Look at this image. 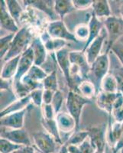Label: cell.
<instances>
[{
    "mask_svg": "<svg viewBox=\"0 0 123 153\" xmlns=\"http://www.w3.org/2000/svg\"><path fill=\"white\" fill-rule=\"evenodd\" d=\"M119 92L117 93H107L101 91L96 96V103L97 106L104 110L105 112L109 114V119H111L112 113L113 110V106L116 101V98L118 97Z\"/></svg>",
    "mask_w": 123,
    "mask_h": 153,
    "instance_id": "15",
    "label": "cell"
},
{
    "mask_svg": "<svg viewBox=\"0 0 123 153\" xmlns=\"http://www.w3.org/2000/svg\"><path fill=\"white\" fill-rule=\"evenodd\" d=\"M78 146L79 149H80V153H94L96 152L95 149L93 148V146L90 143L89 138Z\"/></svg>",
    "mask_w": 123,
    "mask_h": 153,
    "instance_id": "41",
    "label": "cell"
},
{
    "mask_svg": "<svg viewBox=\"0 0 123 153\" xmlns=\"http://www.w3.org/2000/svg\"><path fill=\"white\" fill-rule=\"evenodd\" d=\"M73 4L76 10H86L92 7L93 1L92 0H73Z\"/></svg>",
    "mask_w": 123,
    "mask_h": 153,
    "instance_id": "40",
    "label": "cell"
},
{
    "mask_svg": "<svg viewBox=\"0 0 123 153\" xmlns=\"http://www.w3.org/2000/svg\"><path fill=\"white\" fill-rule=\"evenodd\" d=\"M0 136L16 144L21 146H31V141L28 132L24 128L13 129L1 127Z\"/></svg>",
    "mask_w": 123,
    "mask_h": 153,
    "instance_id": "7",
    "label": "cell"
},
{
    "mask_svg": "<svg viewBox=\"0 0 123 153\" xmlns=\"http://www.w3.org/2000/svg\"><path fill=\"white\" fill-rule=\"evenodd\" d=\"M43 87L44 90H49V91L57 92L59 91L58 89V83H57V71H54L52 73L49 74L47 77L42 82Z\"/></svg>",
    "mask_w": 123,
    "mask_h": 153,
    "instance_id": "32",
    "label": "cell"
},
{
    "mask_svg": "<svg viewBox=\"0 0 123 153\" xmlns=\"http://www.w3.org/2000/svg\"><path fill=\"white\" fill-rule=\"evenodd\" d=\"M16 153H35V150L32 146H24L16 151Z\"/></svg>",
    "mask_w": 123,
    "mask_h": 153,
    "instance_id": "44",
    "label": "cell"
},
{
    "mask_svg": "<svg viewBox=\"0 0 123 153\" xmlns=\"http://www.w3.org/2000/svg\"><path fill=\"white\" fill-rule=\"evenodd\" d=\"M35 57V65L41 67L48 57V52L40 36L35 37L31 45Z\"/></svg>",
    "mask_w": 123,
    "mask_h": 153,
    "instance_id": "18",
    "label": "cell"
},
{
    "mask_svg": "<svg viewBox=\"0 0 123 153\" xmlns=\"http://www.w3.org/2000/svg\"><path fill=\"white\" fill-rule=\"evenodd\" d=\"M0 25L1 30H5L9 33L16 34L20 29L16 20L9 14L5 0L1 1L0 4Z\"/></svg>",
    "mask_w": 123,
    "mask_h": 153,
    "instance_id": "14",
    "label": "cell"
},
{
    "mask_svg": "<svg viewBox=\"0 0 123 153\" xmlns=\"http://www.w3.org/2000/svg\"><path fill=\"white\" fill-rule=\"evenodd\" d=\"M122 132V123L114 122L113 124L109 122V129L106 134V143L110 147L114 148L118 143Z\"/></svg>",
    "mask_w": 123,
    "mask_h": 153,
    "instance_id": "23",
    "label": "cell"
},
{
    "mask_svg": "<svg viewBox=\"0 0 123 153\" xmlns=\"http://www.w3.org/2000/svg\"><path fill=\"white\" fill-rule=\"evenodd\" d=\"M43 93L44 88H40L35 90L29 94L31 103H33L34 106L41 107L43 105Z\"/></svg>",
    "mask_w": 123,
    "mask_h": 153,
    "instance_id": "36",
    "label": "cell"
},
{
    "mask_svg": "<svg viewBox=\"0 0 123 153\" xmlns=\"http://www.w3.org/2000/svg\"><path fill=\"white\" fill-rule=\"evenodd\" d=\"M22 146H24L13 143L3 138L0 139V153H14Z\"/></svg>",
    "mask_w": 123,
    "mask_h": 153,
    "instance_id": "34",
    "label": "cell"
},
{
    "mask_svg": "<svg viewBox=\"0 0 123 153\" xmlns=\"http://www.w3.org/2000/svg\"><path fill=\"white\" fill-rule=\"evenodd\" d=\"M74 35L76 39L80 42H86L88 40L89 35H90V30L89 26L86 24H80L76 27L74 30Z\"/></svg>",
    "mask_w": 123,
    "mask_h": 153,
    "instance_id": "35",
    "label": "cell"
},
{
    "mask_svg": "<svg viewBox=\"0 0 123 153\" xmlns=\"http://www.w3.org/2000/svg\"><path fill=\"white\" fill-rule=\"evenodd\" d=\"M34 38H33V33L31 28L24 25L20 28L15 35L10 50L2 61L5 62L14 57L21 55L27 49L29 48Z\"/></svg>",
    "mask_w": 123,
    "mask_h": 153,
    "instance_id": "1",
    "label": "cell"
},
{
    "mask_svg": "<svg viewBox=\"0 0 123 153\" xmlns=\"http://www.w3.org/2000/svg\"><path fill=\"white\" fill-rule=\"evenodd\" d=\"M42 109V118L46 120H53L55 119L56 113L54 112V107L51 104H43Z\"/></svg>",
    "mask_w": 123,
    "mask_h": 153,
    "instance_id": "39",
    "label": "cell"
},
{
    "mask_svg": "<svg viewBox=\"0 0 123 153\" xmlns=\"http://www.w3.org/2000/svg\"><path fill=\"white\" fill-rule=\"evenodd\" d=\"M119 13L122 16V19H123V4H122L119 7Z\"/></svg>",
    "mask_w": 123,
    "mask_h": 153,
    "instance_id": "46",
    "label": "cell"
},
{
    "mask_svg": "<svg viewBox=\"0 0 123 153\" xmlns=\"http://www.w3.org/2000/svg\"><path fill=\"white\" fill-rule=\"evenodd\" d=\"M64 97L61 91H57V92L54 93V99H53L51 105H52L53 107H54V110L56 115L61 112V107H62L63 103H64Z\"/></svg>",
    "mask_w": 123,
    "mask_h": 153,
    "instance_id": "37",
    "label": "cell"
},
{
    "mask_svg": "<svg viewBox=\"0 0 123 153\" xmlns=\"http://www.w3.org/2000/svg\"><path fill=\"white\" fill-rule=\"evenodd\" d=\"M48 53H55L66 47L67 42L50 37L47 31H44L40 36Z\"/></svg>",
    "mask_w": 123,
    "mask_h": 153,
    "instance_id": "21",
    "label": "cell"
},
{
    "mask_svg": "<svg viewBox=\"0 0 123 153\" xmlns=\"http://www.w3.org/2000/svg\"><path fill=\"white\" fill-rule=\"evenodd\" d=\"M30 103H31L30 95L27 96L25 97L15 100L14 101H12V103H9L8 106H5L4 109L1 110L0 117L6 116L8 114H10V113L21 111L25 108L28 107Z\"/></svg>",
    "mask_w": 123,
    "mask_h": 153,
    "instance_id": "20",
    "label": "cell"
},
{
    "mask_svg": "<svg viewBox=\"0 0 123 153\" xmlns=\"http://www.w3.org/2000/svg\"><path fill=\"white\" fill-rule=\"evenodd\" d=\"M123 149V123H122V132L121 137L119 139L118 143H116L114 148L113 149V153H118L119 152Z\"/></svg>",
    "mask_w": 123,
    "mask_h": 153,
    "instance_id": "43",
    "label": "cell"
},
{
    "mask_svg": "<svg viewBox=\"0 0 123 153\" xmlns=\"http://www.w3.org/2000/svg\"><path fill=\"white\" fill-rule=\"evenodd\" d=\"M94 153H105V151H96Z\"/></svg>",
    "mask_w": 123,
    "mask_h": 153,
    "instance_id": "47",
    "label": "cell"
},
{
    "mask_svg": "<svg viewBox=\"0 0 123 153\" xmlns=\"http://www.w3.org/2000/svg\"><path fill=\"white\" fill-rule=\"evenodd\" d=\"M24 6H30L41 11L50 18L52 21L58 20V16L54 11V1H44V0H27L23 1Z\"/></svg>",
    "mask_w": 123,
    "mask_h": 153,
    "instance_id": "16",
    "label": "cell"
},
{
    "mask_svg": "<svg viewBox=\"0 0 123 153\" xmlns=\"http://www.w3.org/2000/svg\"><path fill=\"white\" fill-rule=\"evenodd\" d=\"M70 61L71 65L80 70L84 80H89L90 73V65L87 59V56L83 51H73L70 52Z\"/></svg>",
    "mask_w": 123,
    "mask_h": 153,
    "instance_id": "12",
    "label": "cell"
},
{
    "mask_svg": "<svg viewBox=\"0 0 123 153\" xmlns=\"http://www.w3.org/2000/svg\"><path fill=\"white\" fill-rule=\"evenodd\" d=\"M76 92L79 93L80 95L90 100L96 97L97 94H98V91H97L95 85L90 80H84L80 82V84L76 87Z\"/></svg>",
    "mask_w": 123,
    "mask_h": 153,
    "instance_id": "26",
    "label": "cell"
},
{
    "mask_svg": "<svg viewBox=\"0 0 123 153\" xmlns=\"http://www.w3.org/2000/svg\"><path fill=\"white\" fill-rule=\"evenodd\" d=\"M70 51L67 47L64 48L61 50L55 52V57L57 65L59 66L64 74V78L66 80L67 84L69 87L70 90L72 88V82L70 76V68L71 63L70 61Z\"/></svg>",
    "mask_w": 123,
    "mask_h": 153,
    "instance_id": "10",
    "label": "cell"
},
{
    "mask_svg": "<svg viewBox=\"0 0 123 153\" xmlns=\"http://www.w3.org/2000/svg\"><path fill=\"white\" fill-rule=\"evenodd\" d=\"M28 111L29 106L21 111L12 113L0 117L1 127L13 129H22L24 124V117Z\"/></svg>",
    "mask_w": 123,
    "mask_h": 153,
    "instance_id": "9",
    "label": "cell"
},
{
    "mask_svg": "<svg viewBox=\"0 0 123 153\" xmlns=\"http://www.w3.org/2000/svg\"><path fill=\"white\" fill-rule=\"evenodd\" d=\"M41 124L44 128L45 131L48 132L50 135H51L58 144L61 145V146L64 145L62 141V138L61 136V132H60L59 129H58L57 121H56L55 119L46 120V119L42 118Z\"/></svg>",
    "mask_w": 123,
    "mask_h": 153,
    "instance_id": "27",
    "label": "cell"
},
{
    "mask_svg": "<svg viewBox=\"0 0 123 153\" xmlns=\"http://www.w3.org/2000/svg\"><path fill=\"white\" fill-rule=\"evenodd\" d=\"M15 35L16 34L14 33H8L1 36V38H0V58H1V61L4 59V57L10 50Z\"/></svg>",
    "mask_w": 123,
    "mask_h": 153,
    "instance_id": "31",
    "label": "cell"
},
{
    "mask_svg": "<svg viewBox=\"0 0 123 153\" xmlns=\"http://www.w3.org/2000/svg\"><path fill=\"white\" fill-rule=\"evenodd\" d=\"M122 111H123V106H122Z\"/></svg>",
    "mask_w": 123,
    "mask_h": 153,
    "instance_id": "49",
    "label": "cell"
},
{
    "mask_svg": "<svg viewBox=\"0 0 123 153\" xmlns=\"http://www.w3.org/2000/svg\"><path fill=\"white\" fill-rule=\"evenodd\" d=\"M89 138V132L87 130H75L67 139L64 145L65 146H80Z\"/></svg>",
    "mask_w": 123,
    "mask_h": 153,
    "instance_id": "29",
    "label": "cell"
},
{
    "mask_svg": "<svg viewBox=\"0 0 123 153\" xmlns=\"http://www.w3.org/2000/svg\"><path fill=\"white\" fill-rule=\"evenodd\" d=\"M101 91L107 93L119 92L118 80L113 74L109 73L103 78L101 84Z\"/></svg>",
    "mask_w": 123,
    "mask_h": 153,
    "instance_id": "28",
    "label": "cell"
},
{
    "mask_svg": "<svg viewBox=\"0 0 123 153\" xmlns=\"http://www.w3.org/2000/svg\"><path fill=\"white\" fill-rule=\"evenodd\" d=\"M103 24L107 33L108 40L106 52L109 53L112 47L123 36V19L112 16L105 19Z\"/></svg>",
    "mask_w": 123,
    "mask_h": 153,
    "instance_id": "4",
    "label": "cell"
},
{
    "mask_svg": "<svg viewBox=\"0 0 123 153\" xmlns=\"http://www.w3.org/2000/svg\"><path fill=\"white\" fill-rule=\"evenodd\" d=\"M55 120L60 132H62L64 133L70 134L73 130H76V121L69 113L60 112L56 115Z\"/></svg>",
    "mask_w": 123,
    "mask_h": 153,
    "instance_id": "17",
    "label": "cell"
},
{
    "mask_svg": "<svg viewBox=\"0 0 123 153\" xmlns=\"http://www.w3.org/2000/svg\"><path fill=\"white\" fill-rule=\"evenodd\" d=\"M27 75L29 76L30 78L35 80V81L42 83L43 80L47 77L48 74L41 67L37 66V65H34L32 66V68L30 69L28 73L27 74Z\"/></svg>",
    "mask_w": 123,
    "mask_h": 153,
    "instance_id": "33",
    "label": "cell"
},
{
    "mask_svg": "<svg viewBox=\"0 0 123 153\" xmlns=\"http://www.w3.org/2000/svg\"><path fill=\"white\" fill-rule=\"evenodd\" d=\"M76 10L73 1L70 0H55L54 1V11L59 19L64 20V16Z\"/></svg>",
    "mask_w": 123,
    "mask_h": 153,
    "instance_id": "24",
    "label": "cell"
},
{
    "mask_svg": "<svg viewBox=\"0 0 123 153\" xmlns=\"http://www.w3.org/2000/svg\"><path fill=\"white\" fill-rule=\"evenodd\" d=\"M91 103H92L91 100L84 97L76 91H70L68 92L66 100V106L68 113L73 117L76 121V130L80 129V118H81L83 107L85 105L90 104Z\"/></svg>",
    "mask_w": 123,
    "mask_h": 153,
    "instance_id": "3",
    "label": "cell"
},
{
    "mask_svg": "<svg viewBox=\"0 0 123 153\" xmlns=\"http://www.w3.org/2000/svg\"><path fill=\"white\" fill-rule=\"evenodd\" d=\"M93 12L98 19L110 17L111 8L107 0H95L93 4Z\"/></svg>",
    "mask_w": 123,
    "mask_h": 153,
    "instance_id": "25",
    "label": "cell"
},
{
    "mask_svg": "<svg viewBox=\"0 0 123 153\" xmlns=\"http://www.w3.org/2000/svg\"><path fill=\"white\" fill-rule=\"evenodd\" d=\"M54 91H49V90H44V89L43 93V104H51L54 96Z\"/></svg>",
    "mask_w": 123,
    "mask_h": 153,
    "instance_id": "42",
    "label": "cell"
},
{
    "mask_svg": "<svg viewBox=\"0 0 123 153\" xmlns=\"http://www.w3.org/2000/svg\"><path fill=\"white\" fill-rule=\"evenodd\" d=\"M21 55L5 61L1 71V78L4 80H13L19 68Z\"/></svg>",
    "mask_w": 123,
    "mask_h": 153,
    "instance_id": "22",
    "label": "cell"
},
{
    "mask_svg": "<svg viewBox=\"0 0 123 153\" xmlns=\"http://www.w3.org/2000/svg\"><path fill=\"white\" fill-rule=\"evenodd\" d=\"M106 124L90 127L87 129L89 132V139L96 151H105L106 143Z\"/></svg>",
    "mask_w": 123,
    "mask_h": 153,
    "instance_id": "8",
    "label": "cell"
},
{
    "mask_svg": "<svg viewBox=\"0 0 123 153\" xmlns=\"http://www.w3.org/2000/svg\"><path fill=\"white\" fill-rule=\"evenodd\" d=\"M120 153H123V149H122L121 151H120Z\"/></svg>",
    "mask_w": 123,
    "mask_h": 153,
    "instance_id": "48",
    "label": "cell"
},
{
    "mask_svg": "<svg viewBox=\"0 0 123 153\" xmlns=\"http://www.w3.org/2000/svg\"><path fill=\"white\" fill-rule=\"evenodd\" d=\"M14 153H16V152H14Z\"/></svg>",
    "mask_w": 123,
    "mask_h": 153,
    "instance_id": "50",
    "label": "cell"
},
{
    "mask_svg": "<svg viewBox=\"0 0 123 153\" xmlns=\"http://www.w3.org/2000/svg\"><path fill=\"white\" fill-rule=\"evenodd\" d=\"M88 26L89 30H90V35H89L88 40L87 41L85 44V46L83 47V50H82L83 51H85V50L88 48V46L91 44V42H93L96 38L100 35L102 29L104 28V24L92 12L91 16H90V21H89Z\"/></svg>",
    "mask_w": 123,
    "mask_h": 153,
    "instance_id": "19",
    "label": "cell"
},
{
    "mask_svg": "<svg viewBox=\"0 0 123 153\" xmlns=\"http://www.w3.org/2000/svg\"><path fill=\"white\" fill-rule=\"evenodd\" d=\"M110 57L109 53H103L96 58L90 65V73L89 80L93 83L98 94L101 91V84L105 76L109 73L110 69Z\"/></svg>",
    "mask_w": 123,
    "mask_h": 153,
    "instance_id": "2",
    "label": "cell"
},
{
    "mask_svg": "<svg viewBox=\"0 0 123 153\" xmlns=\"http://www.w3.org/2000/svg\"><path fill=\"white\" fill-rule=\"evenodd\" d=\"M35 65V57H34V52L32 48H30L27 49L24 53L21 55L20 61L19 64V68L16 76L13 79V81L17 82L21 80L24 75L28 73L32 66Z\"/></svg>",
    "mask_w": 123,
    "mask_h": 153,
    "instance_id": "13",
    "label": "cell"
},
{
    "mask_svg": "<svg viewBox=\"0 0 123 153\" xmlns=\"http://www.w3.org/2000/svg\"><path fill=\"white\" fill-rule=\"evenodd\" d=\"M110 51L113 52V54L116 56V57L119 61L122 66L123 67V43L119 42H116L112 47Z\"/></svg>",
    "mask_w": 123,
    "mask_h": 153,
    "instance_id": "38",
    "label": "cell"
},
{
    "mask_svg": "<svg viewBox=\"0 0 123 153\" xmlns=\"http://www.w3.org/2000/svg\"><path fill=\"white\" fill-rule=\"evenodd\" d=\"M5 2H6V6H7L9 14L12 16V17L16 20L17 24L19 25V22H20V18L23 12L22 7L16 0H6Z\"/></svg>",
    "mask_w": 123,
    "mask_h": 153,
    "instance_id": "30",
    "label": "cell"
},
{
    "mask_svg": "<svg viewBox=\"0 0 123 153\" xmlns=\"http://www.w3.org/2000/svg\"><path fill=\"white\" fill-rule=\"evenodd\" d=\"M46 31L50 37L57 39H61L66 42H73L76 43H80L74 34L70 32L67 29V26L64 24V20H56V21L50 22L47 26Z\"/></svg>",
    "mask_w": 123,
    "mask_h": 153,
    "instance_id": "5",
    "label": "cell"
},
{
    "mask_svg": "<svg viewBox=\"0 0 123 153\" xmlns=\"http://www.w3.org/2000/svg\"><path fill=\"white\" fill-rule=\"evenodd\" d=\"M106 38H107V33H106V31L104 28L102 29L100 35L97 37L93 42H91V44L86 49L85 51H83L85 53L87 61L90 65L96 60L97 57H99L102 54L101 51H102V46L104 45Z\"/></svg>",
    "mask_w": 123,
    "mask_h": 153,
    "instance_id": "11",
    "label": "cell"
},
{
    "mask_svg": "<svg viewBox=\"0 0 123 153\" xmlns=\"http://www.w3.org/2000/svg\"><path fill=\"white\" fill-rule=\"evenodd\" d=\"M59 153H70L69 152L67 151V146L65 145H63L61 149H60Z\"/></svg>",
    "mask_w": 123,
    "mask_h": 153,
    "instance_id": "45",
    "label": "cell"
},
{
    "mask_svg": "<svg viewBox=\"0 0 123 153\" xmlns=\"http://www.w3.org/2000/svg\"><path fill=\"white\" fill-rule=\"evenodd\" d=\"M33 140L37 149L41 153H57V145L59 144L54 138L46 131L34 133Z\"/></svg>",
    "mask_w": 123,
    "mask_h": 153,
    "instance_id": "6",
    "label": "cell"
}]
</instances>
